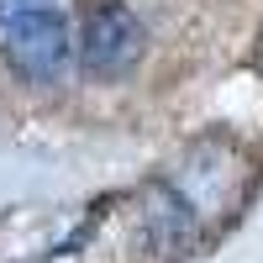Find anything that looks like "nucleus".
I'll use <instances>...</instances> for the list:
<instances>
[{"label": "nucleus", "instance_id": "nucleus-1", "mask_svg": "<svg viewBox=\"0 0 263 263\" xmlns=\"http://www.w3.org/2000/svg\"><path fill=\"white\" fill-rule=\"evenodd\" d=\"M0 37H6L0 48H6L11 69L27 84H53L74 58V37H69L58 0H32V6L0 16Z\"/></svg>", "mask_w": 263, "mask_h": 263}, {"label": "nucleus", "instance_id": "nucleus-2", "mask_svg": "<svg viewBox=\"0 0 263 263\" xmlns=\"http://www.w3.org/2000/svg\"><path fill=\"white\" fill-rule=\"evenodd\" d=\"M142 21L132 16L121 0H90L79 27V63L95 79H121L132 63L142 58Z\"/></svg>", "mask_w": 263, "mask_h": 263}]
</instances>
